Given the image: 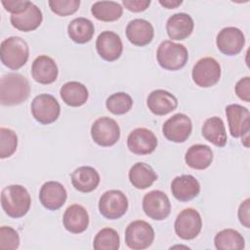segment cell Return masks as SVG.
I'll use <instances>...</instances> for the list:
<instances>
[{
    "instance_id": "7402d4cb",
    "label": "cell",
    "mask_w": 250,
    "mask_h": 250,
    "mask_svg": "<svg viewBox=\"0 0 250 250\" xmlns=\"http://www.w3.org/2000/svg\"><path fill=\"white\" fill-rule=\"evenodd\" d=\"M194 22L192 18L186 13L172 15L166 22V31L172 40H184L193 31Z\"/></svg>"
},
{
    "instance_id": "d6a6232c",
    "label": "cell",
    "mask_w": 250,
    "mask_h": 250,
    "mask_svg": "<svg viewBox=\"0 0 250 250\" xmlns=\"http://www.w3.org/2000/svg\"><path fill=\"white\" fill-rule=\"evenodd\" d=\"M93 247L96 250H117L120 247L118 232L111 228L102 229L95 236Z\"/></svg>"
},
{
    "instance_id": "3957f363",
    "label": "cell",
    "mask_w": 250,
    "mask_h": 250,
    "mask_svg": "<svg viewBox=\"0 0 250 250\" xmlns=\"http://www.w3.org/2000/svg\"><path fill=\"white\" fill-rule=\"evenodd\" d=\"M29 57V47L26 41L19 36L4 39L0 46L1 62L8 68L17 70L23 66Z\"/></svg>"
},
{
    "instance_id": "30bf717a",
    "label": "cell",
    "mask_w": 250,
    "mask_h": 250,
    "mask_svg": "<svg viewBox=\"0 0 250 250\" xmlns=\"http://www.w3.org/2000/svg\"><path fill=\"white\" fill-rule=\"evenodd\" d=\"M176 234L184 239L190 240L195 238L202 229V219L197 210L186 208L181 211L174 224Z\"/></svg>"
},
{
    "instance_id": "e0dca14e",
    "label": "cell",
    "mask_w": 250,
    "mask_h": 250,
    "mask_svg": "<svg viewBox=\"0 0 250 250\" xmlns=\"http://www.w3.org/2000/svg\"><path fill=\"white\" fill-rule=\"evenodd\" d=\"M67 193L64 187L56 181H49L42 185L39 191V200L48 210L56 211L66 201Z\"/></svg>"
},
{
    "instance_id": "4316f807",
    "label": "cell",
    "mask_w": 250,
    "mask_h": 250,
    "mask_svg": "<svg viewBox=\"0 0 250 250\" xmlns=\"http://www.w3.org/2000/svg\"><path fill=\"white\" fill-rule=\"evenodd\" d=\"M129 181L138 189H146L157 180V175L152 167L145 162L135 163L129 170Z\"/></svg>"
},
{
    "instance_id": "6da1fadb",
    "label": "cell",
    "mask_w": 250,
    "mask_h": 250,
    "mask_svg": "<svg viewBox=\"0 0 250 250\" xmlns=\"http://www.w3.org/2000/svg\"><path fill=\"white\" fill-rule=\"evenodd\" d=\"M30 94V85L26 77L20 73H7L0 79V103L2 105H18Z\"/></svg>"
},
{
    "instance_id": "8d00e7d4",
    "label": "cell",
    "mask_w": 250,
    "mask_h": 250,
    "mask_svg": "<svg viewBox=\"0 0 250 250\" xmlns=\"http://www.w3.org/2000/svg\"><path fill=\"white\" fill-rule=\"evenodd\" d=\"M20 246V235L12 227L0 228V249L15 250Z\"/></svg>"
},
{
    "instance_id": "2e32d148",
    "label": "cell",
    "mask_w": 250,
    "mask_h": 250,
    "mask_svg": "<svg viewBox=\"0 0 250 250\" xmlns=\"http://www.w3.org/2000/svg\"><path fill=\"white\" fill-rule=\"evenodd\" d=\"M96 49L102 59L106 62H113L120 58L123 44L115 32L104 30L99 34L96 40Z\"/></svg>"
},
{
    "instance_id": "603a6c76",
    "label": "cell",
    "mask_w": 250,
    "mask_h": 250,
    "mask_svg": "<svg viewBox=\"0 0 250 250\" xmlns=\"http://www.w3.org/2000/svg\"><path fill=\"white\" fill-rule=\"evenodd\" d=\"M62 224L69 232L81 233L89 226V214L82 205L72 204L64 211Z\"/></svg>"
},
{
    "instance_id": "e575fe53",
    "label": "cell",
    "mask_w": 250,
    "mask_h": 250,
    "mask_svg": "<svg viewBox=\"0 0 250 250\" xmlns=\"http://www.w3.org/2000/svg\"><path fill=\"white\" fill-rule=\"evenodd\" d=\"M18 136L9 128H0V158L12 156L17 150Z\"/></svg>"
},
{
    "instance_id": "9c48e42d",
    "label": "cell",
    "mask_w": 250,
    "mask_h": 250,
    "mask_svg": "<svg viewBox=\"0 0 250 250\" xmlns=\"http://www.w3.org/2000/svg\"><path fill=\"white\" fill-rule=\"evenodd\" d=\"M91 137L93 141L101 146H111L115 145L120 138L119 125L110 117H99L92 124Z\"/></svg>"
},
{
    "instance_id": "484cf974",
    "label": "cell",
    "mask_w": 250,
    "mask_h": 250,
    "mask_svg": "<svg viewBox=\"0 0 250 250\" xmlns=\"http://www.w3.org/2000/svg\"><path fill=\"white\" fill-rule=\"evenodd\" d=\"M60 95L65 104L73 107L83 105L89 98V92L86 86L77 81L64 83L60 90Z\"/></svg>"
},
{
    "instance_id": "9a60e30c",
    "label": "cell",
    "mask_w": 250,
    "mask_h": 250,
    "mask_svg": "<svg viewBox=\"0 0 250 250\" xmlns=\"http://www.w3.org/2000/svg\"><path fill=\"white\" fill-rule=\"evenodd\" d=\"M226 115L229 122V133L232 137H243L249 133L250 113L249 109L237 104H229L226 107Z\"/></svg>"
},
{
    "instance_id": "4dcf8cb0",
    "label": "cell",
    "mask_w": 250,
    "mask_h": 250,
    "mask_svg": "<svg viewBox=\"0 0 250 250\" xmlns=\"http://www.w3.org/2000/svg\"><path fill=\"white\" fill-rule=\"evenodd\" d=\"M92 15L102 21H114L123 14L122 6L114 1H97L91 7Z\"/></svg>"
},
{
    "instance_id": "60d3db41",
    "label": "cell",
    "mask_w": 250,
    "mask_h": 250,
    "mask_svg": "<svg viewBox=\"0 0 250 250\" xmlns=\"http://www.w3.org/2000/svg\"><path fill=\"white\" fill-rule=\"evenodd\" d=\"M249 210H250V200L249 198H246L244 201L241 202L238 208V219L239 222L247 229L250 228V217H249Z\"/></svg>"
},
{
    "instance_id": "d4e9b609",
    "label": "cell",
    "mask_w": 250,
    "mask_h": 250,
    "mask_svg": "<svg viewBox=\"0 0 250 250\" xmlns=\"http://www.w3.org/2000/svg\"><path fill=\"white\" fill-rule=\"evenodd\" d=\"M43 15L41 10L34 5L32 2L29 4L28 8L17 15H12L10 18L12 25L23 32H28L36 29L42 22Z\"/></svg>"
},
{
    "instance_id": "cb8c5ba5",
    "label": "cell",
    "mask_w": 250,
    "mask_h": 250,
    "mask_svg": "<svg viewBox=\"0 0 250 250\" xmlns=\"http://www.w3.org/2000/svg\"><path fill=\"white\" fill-rule=\"evenodd\" d=\"M101 178L98 171L91 166H81L76 168L71 174V183L75 189L87 193L95 190Z\"/></svg>"
},
{
    "instance_id": "ac0fdd59",
    "label": "cell",
    "mask_w": 250,
    "mask_h": 250,
    "mask_svg": "<svg viewBox=\"0 0 250 250\" xmlns=\"http://www.w3.org/2000/svg\"><path fill=\"white\" fill-rule=\"evenodd\" d=\"M32 78L40 84H51L58 78L59 69L56 62L47 55L38 56L31 65Z\"/></svg>"
},
{
    "instance_id": "8992f818",
    "label": "cell",
    "mask_w": 250,
    "mask_h": 250,
    "mask_svg": "<svg viewBox=\"0 0 250 250\" xmlns=\"http://www.w3.org/2000/svg\"><path fill=\"white\" fill-rule=\"evenodd\" d=\"M30 109L34 119L44 125L55 122L61 113L59 102L50 94L36 96L31 103Z\"/></svg>"
},
{
    "instance_id": "ab89813d",
    "label": "cell",
    "mask_w": 250,
    "mask_h": 250,
    "mask_svg": "<svg viewBox=\"0 0 250 250\" xmlns=\"http://www.w3.org/2000/svg\"><path fill=\"white\" fill-rule=\"evenodd\" d=\"M122 4L124 7L131 12L140 13L146 11L150 5L149 0H123Z\"/></svg>"
},
{
    "instance_id": "d6986e66",
    "label": "cell",
    "mask_w": 250,
    "mask_h": 250,
    "mask_svg": "<svg viewBox=\"0 0 250 250\" xmlns=\"http://www.w3.org/2000/svg\"><path fill=\"white\" fill-rule=\"evenodd\" d=\"M171 191L177 200L189 201L200 192V184L192 175L178 176L171 183Z\"/></svg>"
},
{
    "instance_id": "52a82bcc",
    "label": "cell",
    "mask_w": 250,
    "mask_h": 250,
    "mask_svg": "<svg viewBox=\"0 0 250 250\" xmlns=\"http://www.w3.org/2000/svg\"><path fill=\"white\" fill-rule=\"evenodd\" d=\"M128 198L118 189H110L102 194L99 200V211L107 220L121 218L128 210Z\"/></svg>"
},
{
    "instance_id": "277c9868",
    "label": "cell",
    "mask_w": 250,
    "mask_h": 250,
    "mask_svg": "<svg viewBox=\"0 0 250 250\" xmlns=\"http://www.w3.org/2000/svg\"><path fill=\"white\" fill-rule=\"evenodd\" d=\"M156 59L162 68L175 71L186 65L188 60V52L185 45L165 40L157 48Z\"/></svg>"
},
{
    "instance_id": "83f0119b",
    "label": "cell",
    "mask_w": 250,
    "mask_h": 250,
    "mask_svg": "<svg viewBox=\"0 0 250 250\" xmlns=\"http://www.w3.org/2000/svg\"><path fill=\"white\" fill-rule=\"evenodd\" d=\"M185 161L188 166L196 170L208 168L213 161V151L206 145H193L186 152Z\"/></svg>"
},
{
    "instance_id": "836d02e7",
    "label": "cell",
    "mask_w": 250,
    "mask_h": 250,
    "mask_svg": "<svg viewBox=\"0 0 250 250\" xmlns=\"http://www.w3.org/2000/svg\"><path fill=\"white\" fill-rule=\"evenodd\" d=\"M133 105V99L124 92H117L110 95L105 101V106L109 112L115 115L127 113Z\"/></svg>"
},
{
    "instance_id": "b9f144b4",
    "label": "cell",
    "mask_w": 250,
    "mask_h": 250,
    "mask_svg": "<svg viewBox=\"0 0 250 250\" xmlns=\"http://www.w3.org/2000/svg\"><path fill=\"white\" fill-rule=\"evenodd\" d=\"M182 3V0H159V4L167 9H175Z\"/></svg>"
},
{
    "instance_id": "7a4b0ae2",
    "label": "cell",
    "mask_w": 250,
    "mask_h": 250,
    "mask_svg": "<svg viewBox=\"0 0 250 250\" xmlns=\"http://www.w3.org/2000/svg\"><path fill=\"white\" fill-rule=\"evenodd\" d=\"M31 198L27 189L21 185H10L1 191V205L11 218L23 217L30 208Z\"/></svg>"
},
{
    "instance_id": "4fadbf2b",
    "label": "cell",
    "mask_w": 250,
    "mask_h": 250,
    "mask_svg": "<svg viewBox=\"0 0 250 250\" xmlns=\"http://www.w3.org/2000/svg\"><path fill=\"white\" fill-rule=\"evenodd\" d=\"M245 44L243 32L234 26L223 28L217 35L216 45L221 53L226 56H235L239 54Z\"/></svg>"
},
{
    "instance_id": "74e56055",
    "label": "cell",
    "mask_w": 250,
    "mask_h": 250,
    "mask_svg": "<svg viewBox=\"0 0 250 250\" xmlns=\"http://www.w3.org/2000/svg\"><path fill=\"white\" fill-rule=\"evenodd\" d=\"M1 3L6 11L12 13V15H17L24 12L31 2L26 0H2Z\"/></svg>"
},
{
    "instance_id": "7c38bea8",
    "label": "cell",
    "mask_w": 250,
    "mask_h": 250,
    "mask_svg": "<svg viewBox=\"0 0 250 250\" xmlns=\"http://www.w3.org/2000/svg\"><path fill=\"white\" fill-rule=\"evenodd\" d=\"M143 210L145 214L152 220H165L171 212V203L161 190H151L143 198Z\"/></svg>"
},
{
    "instance_id": "1f68e13d",
    "label": "cell",
    "mask_w": 250,
    "mask_h": 250,
    "mask_svg": "<svg viewBox=\"0 0 250 250\" xmlns=\"http://www.w3.org/2000/svg\"><path fill=\"white\" fill-rule=\"evenodd\" d=\"M214 243L219 250H240L245 246L242 234L233 229H226L219 231L215 235Z\"/></svg>"
},
{
    "instance_id": "f546056e",
    "label": "cell",
    "mask_w": 250,
    "mask_h": 250,
    "mask_svg": "<svg viewBox=\"0 0 250 250\" xmlns=\"http://www.w3.org/2000/svg\"><path fill=\"white\" fill-rule=\"evenodd\" d=\"M95 33L94 23L86 18L73 19L67 26V34L69 38L78 44L89 42Z\"/></svg>"
},
{
    "instance_id": "5b68a950",
    "label": "cell",
    "mask_w": 250,
    "mask_h": 250,
    "mask_svg": "<svg viewBox=\"0 0 250 250\" xmlns=\"http://www.w3.org/2000/svg\"><path fill=\"white\" fill-rule=\"evenodd\" d=\"M153 240V228L146 221H133L125 229V243L130 249L143 250L148 248Z\"/></svg>"
},
{
    "instance_id": "f1b7e54d",
    "label": "cell",
    "mask_w": 250,
    "mask_h": 250,
    "mask_svg": "<svg viewBox=\"0 0 250 250\" xmlns=\"http://www.w3.org/2000/svg\"><path fill=\"white\" fill-rule=\"evenodd\" d=\"M202 136L206 141L218 147H223L227 144V133L224 121L218 116H212L205 120L202 126Z\"/></svg>"
},
{
    "instance_id": "d590c367",
    "label": "cell",
    "mask_w": 250,
    "mask_h": 250,
    "mask_svg": "<svg viewBox=\"0 0 250 250\" xmlns=\"http://www.w3.org/2000/svg\"><path fill=\"white\" fill-rule=\"evenodd\" d=\"M49 7L53 13L61 17L74 14L80 6L79 0H50Z\"/></svg>"
},
{
    "instance_id": "f35d334b",
    "label": "cell",
    "mask_w": 250,
    "mask_h": 250,
    "mask_svg": "<svg viewBox=\"0 0 250 250\" xmlns=\"http://www.w3.org/2000/svg\"><path fill=\"white\" fill-rule=\"evenodd\" d=\"M234 91L236 96L240 100L246 103H249L250 102V77L245 76L239 79L235 84Z\"/></svg>"
},
{
    "instance_id": "ba28073f",
    "label": "cell",
    "mask_w": 250,
    "mask_h": 250,
    "mask_svg": "<svg viewBox=\"0 0 250 250\" xmlns=\"http://www.w3.org/2000/svg\"><path fill=\"white\" fill-rule=\"evenodd\" d=\"M221 65L211 57L198 60L192 67L193 82L202 88H209L217 84L221 78Z\"/></svg>"
},
{
    "instance_id": "ffe728a7",
    "label": "cell",
    "mask_w": 250,
    "mask_h": 250,
    "mask_svg": "<svg viewBox=\"0 0 250 250\" xmlns=\"http://www.w3.org/2000/svg\"><path fill=\"white\" fill-rule=\"evenodd\" d=\"M126 36L133 45L143 47L152 41L154 29L149 21L144 19H135L127 24Z\"/></svg>"
},
{
    "instance_id": "8fae6325",
    "label": "cell",
    "mask_w": 250,
    "mask_h": 250,
    "mask_svg": "<svg viewBox=\"0 0 250 250\" xmlns=\"http://www.w3.org/2000/svg\"><path fill=\"white\" fill-rule=\"evenodd\" d=\"M192 123L190 118L184 113H176L168 118L163 126L164 137L173 143H184L190 136Z\"/></svg>"
},
{
    "instance_id": "44dd1931",
    "label": "cell",
    "mask_w": 250,
    "mask_h": 250,
    "mask_svg": "<svg viewBox=\"0 0 250 250\" xmlns=\"http://www.w3.org/2000/svg\"><path fill=\"white\" fill-rule=\"evenodd\" d=\"M146 105L153 114L166 115L177 108L178 100L170 92L157 89L148 95L146 99Z\"/></svg>"
},
{
    "instance_id": "5bb4252c",
    "label": "cell",
    "mask_w": 250,
    "mask_h": 250,
    "mask_svg": "<svg viewBox=\"0 0 250 250\" xmlns=\"http://www.w3.org/2000/svg\"><path fill=\"white\" fill-rule=\"evenodd\" d=\"M157 144V138L154 133L146 128H136L127 138L129 150L138 155L150 154L155 150Z\"/></svg>"
}]
</instances>
